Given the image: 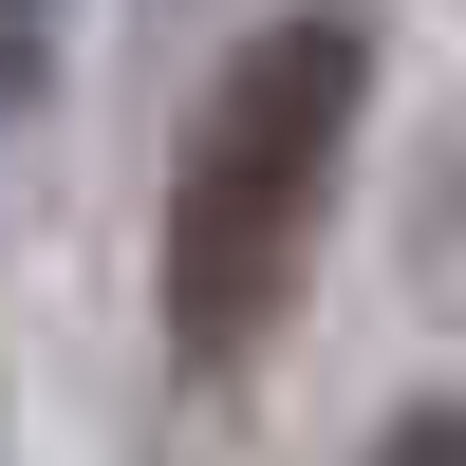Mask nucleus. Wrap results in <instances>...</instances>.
<instances>
[{
    "mask_svg": "<svg viewBox=\"0 0 466 466\" xmlns=\"http://www.w3.org/2000/svg\"><path fill=\"white\" fill-rule=\"evenodd\" d=\"M373 466H466V430H448V410H410V430H373Z\"/></svg>",
    "mask_w": 466,
    "mask_h": 466,
    "instance_id": "7ed1b4c3",
    "label": "nucleus"
},
{
    "mask_svg": "<svg viewBox=\"0 0 466 466\" xmlns=\"http://www.w3.org/2000/svg\"><path fill=\"white\" fill-rule=\"evenodd\" d=\"M56 19H75V0H0V94H37V75H56Z\"/></svg>",
    "mask_w": 466,
    "mask_h": 466,
    "instance_id": "f03ea898",
    "label": "nucleus"
},
{
    "mask_svg": "<svg viewBox=\"0 0 466 466\" xmlns=\"http://www.w3.org/2000/svg\"><path fill=\"white\" fill-rule=\"evenodd\" d=\"M355 94H373L355 19H280V37H243V56L206 75L187 168H168V355L187 373H243L261 336L299 318V261H318Z\"/></svg>",
    "mask_w": 466,
    "mask_h": 466,
    "instance_id": "f257e3e1",
    "label": "nucleus"
}]
</instances>
